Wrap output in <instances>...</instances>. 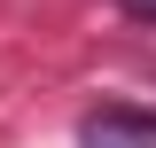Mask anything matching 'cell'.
Segmentation results:
<instances>
[{"label":"cell","instance_id":"cell-1","mask_svg":"<svg viewBox=\"0 0 156 148\" xmlns=\"http://www.w3.org/2000/svg\"><path fill=\"white\" fill-rule=\"evenodd\" d=\"M78 140L86 148H156V117H140V109H94L78 125Z\"/></svg>","mask_w":156,"mask_h":148},{"label":"cell","instance_id":"cell-2","mask_svg":"<svg viewBox=\"0 0 156 148\" xmlns=\"http://www.w3.org/2000/svg\"><path fill=\"white\" fill-rule=\"evenodd\" d=\"M117 8H125L133 23H156V0H117Z\"/></svg>","mask_w":156,"mask_h":148}]
</instances>
